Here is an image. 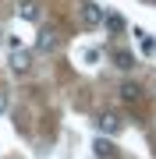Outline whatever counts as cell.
Masks as SVG:
<instances>
[{
  "mask_svg": "<svg viewBox=\"0 0 156 159\" xmlns=\"http://www.w3.org/2000/svg\"><path fill=\"white\" fill-rule=\"evenodd\" d=\"M96 127L103 131V134H121L124 120H121V113H114V110H103V113L96 117Z\"/></svg>",
  "mask_w": 156,
  "mask_h": 159,
  "instance_id": "1",
  "label": "cell"
},
{
  "mask_svg": "<svg viewBox=\"0 0 156 159\" xmlns=\"http://www.w3.org/2000/svg\"><path fill=\"white\" fill-rule=\"evenodd\" d=\"M7 64H11V71H14V74H29V71H32V53L14 50L11 57H7Z\"/></svg>",
  "mask_w": 156,
  "mask_h": 159,
  "instance_id": "2",
  "label": "cell"
},
{
  "mask_svg": "<svg viewBox=\"0 0 156 159\" xmlns=\"http://www.w3.org/2000/svg\"><path fill=\"white\" fill-rule=\"evenodd\" d=\"M82 21H85L89 29H96V25L106 21V14H103V7H99V4H82Z\"/></svg>",
  "mask_w": 156,
  "mask_h": 159,
  "instance_id": "3",
  "label": "cell"
},
{
  "mask_svg": "<svg viewBox=\"0 0 156 159\" xmlns=\"http://www.w3.org/2000/svg\"><path fill=\"white\" fill-rule=\"evenodd\" d=\"M18 18H25V21H39V18H43V7L35 4V0H18Z\"/></svg>",
  "mask_w": 156,
  "mask_h": 159,
  "instance_id": "4",
  "label": "cell"
},
{
  "mask_svg": "<svg viewBox=\"0 0 156 159\" xmlns=\"http://www.w3.org/2000/svg\"><path fill=\"white\" fill-rule=\"evenodd\" d=\"M57 32H53V29H43L39 32V39H35V46H39V53H53V50H57Z\"/></svg>",
  "mask_w": 156,
  "mask_h": 159,
  "instance_id": "5",
  "label": "cell"
},
{
  "mask_svg": "<svg viewBox=\"0 0 156 159\" xmlns=\"http://www.w3.org/2000/svg\"><path fill=\"white\" fill-rule=\"evenodd\" d=\"M92 152H96L99 159H117V148H114L110 138H96V142H92Z\"/></svg>",
  "mask_w": 156,
  "mask_h": 159,
  "instance_id": "6",
  "label": "cell"
},
{
  "mask_svg": "<svg viewBox=\"0 0 156 159\" xmlns=\"http://www.w3.org/2000/svg\"><path fill=\"white\" fill-rule=\"evenodd\" d=\"M121 99L128 102V106H135V102L142 99V89L135 85V81H124V85H121Z\"/></svg>",
  "mask_w": 156,
  "mask_h": 159,
  "instance_id": "7",
  "label": "cell"
},
{
  "mask_svg": "<svg viewBox=\"0 0 156 159\" xmlns=\"http://www.w3.org/2000/svg\"><path fill=\"white\" fill-rule=\"evenodd\" d=\"M114 64H117L121 71H131V67H135V57H131L128 50H117V53H114Z\"/></svg>",
  "mask_w": 156,
  "mask_h": 159,
  "instance_id": "8",
  "label": "cell"
},
{
  "mask_svg": "<svg viewBox=\"0 0 156 159\" xmlns=\"http://www.w3.org/2000/svg\"><path fill=\"white\" fill-rule=\"evenodd\" d=\"M135 35H139V46H142V53H145V57H153V53H156V39H153L149 32H135Z\"/></svg>",
  "mask_w": 156,
  "mask_h": 159,
  "instance_id": "9",
  "label": "cell"
},
{
  "mask_svg": "<svg viewBox=\"0 0 156 159\" xmlns=\"http://www.w3.org/2000/svg\"><path fill=\"white\" fill-rule=\"evenodd\" d=\"M99 57H103V53H99V50H92V46H89V50H82V64H85V67H96V64H99Z\"/></svg>",
  "mask_w": 156,
  "mask_h": 159,
  "instance_id": "10",
  "label": "cell"
},
{
  "mask_svg": "<svg viewBox=\"0 0 156 159\" xmlns=\"http://www.w3.org/2000/svg\"><path fill=\"white\" fill-rule=\"evenodd\" d=\"M106 25H110V32H121V29H124V18H121V14H110Z\"/></svg>",
  "mask_w": 156,
  "mask_h": 159,
  "instance_id": "11",
  "label": "cell"
},
{
  "mask_svg": "<svg viewBox=\"0 0 156 159\" xmlns=\"http://www.w3.org/2000/svg\"><path fill=\"white\" fill-rule=\"evenodd\" d=\"M7 106H11V99H7V92H0V113H7Z\"/></svg>",
  "mask_w": 156,
  "mask_h": 159,
  "instance_id": "12",
  "label": "cell"
},
{
  "mask_svg": "<svg viewBox=\"0 0 156 159\" xmlns=\"http://www.w3.org/2000/svg\"><path fill=\"white\" fill-rule=\"evenodd\" d=\"M153 4H156V0H153Z\"/></svg>",
  "mask_w": 156,
  "mask_h": 159,
  "instance_id": "13",
  "label": "cell"
}]
</instances>
